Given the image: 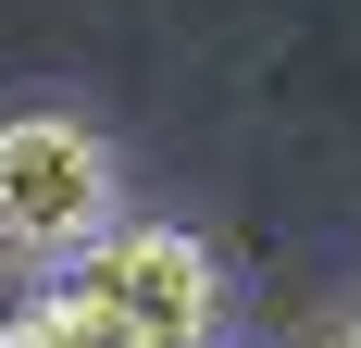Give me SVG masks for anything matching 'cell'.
Returning <instances> with one entry per match:
<instances>
[{
  "mask_svg": "<svg viewBox=\"0 0 361 348\" xmlns=\"http://www.w3.org/2000/svg\"><path fill=\"white\" fill-rule=\"evenodd\" d=\"M125 224V149L63 100L0 112V286H50Z\"/></svg>",
  "mask_w": 361,
  "mask_h": 348,
  "instance_id": "1",
  "label": "cell"
},
{
  "mask_svg": "<svg viewBox=\"0 0 361 348\" xmlns=\"http://www.w3.org/2000/svg\"><path fill=\"white\" fill-rule=\"evenodd\" d=\"M75 286H87L125 336H149V348H224L237 336V286H224L212 237H187V224H137V211H125V224L75 261Z\"/></svg>",
  "mask_w": 361,
  "mask_h": 348,
  "instance_id": "2",
  "label": "cell"
},
{
  "mask_svg": "<svg viewBox=\"0 0 361 348\" xmlns=\"http://www.w3.org/2000/svg\"><path fill=\"white\" fill-rule=\"evenodd\" d=\"M0 348H149V336H125V323H112L75 274H50V286H25V299H13Z\"/></svg>",
  "mask_w": 361,
  "mask_h": 348,
  "instance_id": "3",
  "label": "cell"
},
{
  "mask_svg": "<svg viewBox=\"0 0 361 348\" xmlns=\"http://www.w3.org/2000/svg\"><path fill=\"white\" fill-rule=\"evenodd\" d=\"M287 348H361V286H349V299H324V311L299 323V336H287Z\"/></svg>",
  "mask_w": 361,
  "mask_h": 348,
  "instance_id": "4",
  "label": "cell"
}]
</instances>
